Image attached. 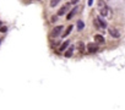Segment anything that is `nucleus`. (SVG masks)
<instances>
[{"instance_id": "7", "label": "nucleus", "mask_w": 125, "mask_h": 110, "mask_svg": "<svg viewBox=\"0 0 125 110\" xmlns=\"http://www.w3.org/2000/svg\"><path fill=\"white\" fill-rule=\"evenodd\" d=\"M69 47V40H65L63 44H61V45H60V48H59V50H60V51H64L65 50V49H66Z\"/></svg>"}, {"instance_id": "10", "label": "nucleus", "mask_w": 125, "mask_h": 110, "mask_svg": "<svg viewBox=\"0 0 125 110\" xmlns=\"http://www.w3.org/2000/svg\"><path fill=\"white\" fill-rule=\"evenodd\" d=\"M108 14H109V9L108 7H104V9L101 10V15L102 16H108Z\"/></svg>"}, {"instance_id": "11", "label": "nucleus", "mask_w": 125, "mask_h": 110, "mask_svg": "<svg viewBox=\"0 0 125 110\" xmlns=\"http://www.w3.org/2000/svg\"><path fill=\"white\" fill-rule=\"evenodd\" d=\"M98 7H99V10L107 7V5H106V3L103 1V0H99V1H98Z\"/></svg>"}, {"instance_id": "12", "label": "nucleus", "mask_w": 125, "mask_h": 110, "mask_svg": "<svg viewBox=\"0 0 125 110\" xmlns=\"http://www.w3.org/2000/svg\"><path fill=\"white\" fill-rule=\"evenodd\" d=\"M71 29H72V26H71V25H70V26L68 27V28H66V31H65V32L63 33V37H66V36L69 34V33H70V32H71Z\"/></svg>"}, {"instance_id": "8", "label": "nucleus", "mask_w": 125, "mask_h": 110, "mask_svg": "<svg viewBox=\"0 0 125 110\" xmlns=\"http://www.w3.org/2000/svg\"><path fill=\"white\" fill-rule=\"evenodd\" d=\"M66 11H68V6H66V5H65V6H63L60 10H59L58 15H59V16H63V15H65V12H66Z\"/></svg>"}, {"instance_id": "5", "label": "nucleus", "mask_w": 125, "mask_h": 110, "mask_svg": "<svg viewBox=\"0 0 125 110\" xmlns=\"http://www.w3.org/2000/svg\"><path fill=\"white\" fill-rule=\"evenodd\" d=\"M77 10H79V7H74L71 11H70V14H68V16H66V18L68 20H70V18H72L74 17V15L77 12Z\"/></svg>"}, {"instance_id": "18", "label": "nucleus", "mask_w": 125, "mask_h": 110, "mask_svg": "<svg viewBox=\"0 0 125 110\" xmlns=\"http://www.w3.org/2000/svg\"><path fill=\"white\" fill-rule=\"evenodd\" d=\"M79 0H71V4H77Z\"/></svg>"}, {"instance_id": "16", "label": "nucleus", "mask_w": 125, "mask_h": 110, "mask_svg": "<svg viewBox=\"0 0 125 110\" xmlns=\"http://www.w3.org/2000/svg\"><path fill=\"white\" fill-rule=\"evenodd\" d=\"M6 31H8V28H6V27H1V28H0V32H3V33H5Z\"/></svg>"}, {"instance_id": "17", "label": "nucleus", "mask_w": 125, "mask_h": 110, "mask_svg": "<svg viewBox=\"0 0 125 110\" xmlns=\"http://www.w3.org/2000/svg\"><path fill=\"white\" fill-rule=\"evenodd\" d=\"M57 21V16H53L52 17V22H55Z\"/></svg>"}, {"instance_id": "6", "label": "nucleus", "mask_w": 125, "mask_h": 110, "mask_svg": "<svg viewBox=\"0 0 125 110\" xmlns=\"http://www.w3.org/2000/svg\"><path fill=\"white\" fill-rule=\"evenodd\" d=\"M95 40L98 42V43H104V42H106L104 37L101 36V34H96V36H95Z\"/></svg>"}, {"instance_id": "15", "label": "nucleus", "mask_w": 125, "mask_h": 110, "mask_svg": "<svg viewBox=\"0 0 125 110\" xmlns=\"http://www.w3.org/2000/svg\"><path fill=\"white\" fill-rule=\"evenodd\" d=\"M59 1H60V0H52V1H50V6L52 7H55L57 5L59 4Z\"/></svg>"}, {"instance_id": "13", "label": "nucleus", "mask_w": 125, "mask_h": 110, "mask_svg": "<svg viewBox=\"0 0 125 110\" xmlns=\"http://www.w3.org/2000/svg\"><path fill=\"white\" fill-rule=\"evenodd\" d=\"M83 27H85L83 22H82V21H79V22H77V29H79V31H82Z\"/></svg>"}, {"instance_id": "2", "label": "nucleus", "mask_w": 125, "mask_h": 110, "mask_svg": "<svg viewBox=\"0 0 125 110\" xmlns=\"http://www.w3.org/2000/svg\"><path fill=\"white\" fill-rule=\"evenodd\" d=\"M63 31V26H57L55 28H54L50 33V37L52 38H55V37H59V34H60V32Z\"/></svg>"}, {"instance_id": "1", "label": "nucleus", "mask_w": 125, "mask_h": 110, "mask_svg": "<svg viewBox=\"0 0 125 110\" xmlns=\"http://www.w3.org/2000/svg\"><path fill=\"white\" fill-rule=\"evenodd\" d=\"M95 26L96 27H101V28H107V22L104 20H102L101 17H97L95 20Z\"/></svg>"}, {"instance_id": "19", "label": "nucleus", "mask_w": 125, "mask_h": 110, "mask_svg": "<svg viewBox=\"0 0 125 110\" xmlns=\"http://www.w3.org/2000/svg\"><path fill=\"white\" fill-rule=\"evenodd\" d=\"M92 1H93V0H88V5H90V6L92 5Z\"/></svg>"}, {"instance_id": "3", "label": "nucleus", "mask_w": 125, "mask_h": 110, "mask_svg": "<svg viewBox=\"0 0 125 110\" xmlns=\"http://www.w3.org/2000/svg\"><path fill=\"white\" fill-rule=\"evenodd\" d=\"M87 50L90 53H96V51H98V45L97 44H93V43H91L87 45Z\"/></svg>"}, {"instance_id": "4", "label": "nucleus", "mask_w": 125, "mask_h": 110, "mask_svg": "<svg viewBox=\"0 0 125 110\" xmlns=\"http://www.w3.org/2000/svg\"><path fill=\"white\" fill-rule=\"evenodd\" d=\"M109 34H110L112 37H114V38H119V37H120V33H119L117 29H114V28H110V29H109Z\"/></svg>"}, {"instance_id": "14", "label": "nucleus", "mask_w": 125, "mask_h": 110, "mask_svg": "<svg viewBox=\"0 0 125 110\" xmlns=\"http://www.w3.org/2000/svg\"><path fill=\"white\" fill-rule=\"evenodd\" d=\"M79 48H80V51L81 53L85 51V44H83V42H79Z\"/></svg>"}, {"instance_id": "9", "label": "nucleus", "mask_w": 125, "mask_h": 110, "mask_svg": "<svg viewBox=\"0 0 125 110\" xmlns=\"http://www.w3.org/2000/svg\"><path fill=\"white\" fill-rule=\"evenodd\" d=\"M72 50H74V47H70L68 50H66V53H65V56L66 58H70L72 55Z\"/></svg>"}]
</instances>
